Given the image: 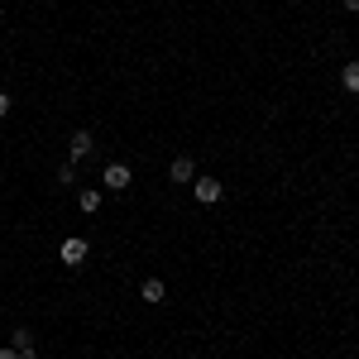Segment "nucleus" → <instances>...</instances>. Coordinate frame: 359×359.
Returning <instances> with one entry per match:
<instances>
[{
    "instance_id": "obj_10",
    "label": "nucleus",
    "mask_w": 359,
    "mask_h": 359,
    "mask_svg": "<svg viewBox=\"0 0 359 359\" xmlns=\"http://www.w3.org/2000/svg\"><path fill=\"white\" fill-rule=\"evenodd\" d=\"M0 359H25V355H20L15 345H0Z\"/></svg>"
},
{
    "instance_id": "obj_1",
    "label": "nucleus",
    "mask_w": 359,
    "mask_h": 359,
    "mask_svg": "<svg viewBox=\"0 0 359 359\" xmlns=\"http://www.w3.org/2000/svg\"><path fill=\"white\" fill-rule=\"evenodd\" d=\"M130 182H135L130 163H106L101 168V187H106V192H130Z\"/></svg>"
},
{
    "instance_id": "obj_5",
    "label": "nucleus",
    "mask_w": 359,
    "mask_h": 359,
    "mask_svg": "<svg viewBox=\"0 0 359 359\" xmlns=\"http://www.w3.org/2000/svg\"><path fill=\"white\" fill-rule=\"evenodd\" d=\"M139 297H144V302L149 306H158L168 297V287H163V278H144V283H139Z\"/></svg>"
},
{
    "instance_id": "obj_6",
    "label": "nucleus",
    "mask_w": 359,
    "mask_h": 359,
    "mask_svg": "<svg viewBox=\"0 0 359 359\" xmlns=\"http://www.w3.org/2000/svg\"><path fill=\"white\" fill-rule=\"evenodd\" d=\"M168 177H172V182H182V187H192V182H196V168H192V158H172Z\"/></svg>"
},
{
    "instance_id": "obj_12",
    "label": "nucleus",
    "mask_w": 359,
    "mask_h": 359,
    "mask_svg": "<svg viewBox=\"0 0 359 359\" xmlns=\"http://www.w3.org/2000/svg\"><path fill=\"white\" fill-rule=\"evenodd\" d=\"M345 10H350V15H355V10H359V0H345Z\"/></svg>"
},
{
    "instance_id": "obj_2",
    "label": "nucleus",
    "mask_w": 359,
    "mask_h": 359,
    "mask_svg": "<svg viewBox=\"0 0 359 359\" xmlns=\"http://www.w3.org/2000/svg\"><path fill=\"white\" fill-rule=\"evenodd\" d=\"M86 254H91V245H86L82 235H72V240H62V249H57V259L67 264V269H82Z\"/></svg>"
},
{
    "instance_id": "obj_4",
    "label": "nucleus",
    "mask_w": 359,
    "mask_h": 359,
    "mask_svg": "<svg viewBox=\"0 0 359 359\" xmlns=\"http://www.w3.org/2000/svg\"><path fill=\"white\" fill-rule=\"evenodd\" d=\"M91 149H96L91 130H77V135H72V149H67V154H72V163H82V158H91Z\"/></svg>"
},
{
    "instance_id": "obj_11",
    "label": "nucleus",
    "mask_w": 359,
    "mask_h": 359,
    "mask_svg": "<svg viewBox=\"0 0 359 359\" xmlns=\"http://www.w3.org/2000/svg\"><path fill=\"white\" fill-rule=\"evenodd\" d=\"M5 115H10V96L0 91V120H5Z\"/></svg>"
},
{
    "instance_id": "obj_7",
    "label": "nucleus",
    "mask_w": 359,
    "mask_h": 359,
    "mask_svg": "<svg viewBox=\"0 0 359 359\" xmlns=\"http://www.w3.org/2000/svg\"><path fill=\"white\" fill-rule=\"evenodd\" d=\"M340 86H345L350 96H359V62H345V72H340Z\"/></svg>"
},
{
    "instance_id": "obj_9",
    "label": "nucleus",
    "mask_w": 359,
    "mask_h": 359,
    "mask_svg": "<svg viewBox=\"0 0 359 359\" xmlns=\"http://www.w3.org/2000/svg\"><path fill=\"white\" fill-rule=\"evenodd\" d=\"M53 182H57V187H77V163H62L53 172Z\"/></svg>"
},
{
    "instance_id": "obj_8",
    "label": "nucleus",
    "mask_w": 359,
    "mask_h": 359,
    "mask_svg": "<svg viewBox=\"0 0 359 359\" xmlns=\"http://www.w3.org/2000/svg\"><path fill=\"white\" fill-rule=\"evenodd\" d=\"M77 206H82L86 216H91V211L101 206V192H96V187H82V192H77Z\"/></svg>"
},
{
    "instance_id": "obj_3",
    "label": "nucleus",
    "mask_w": 359,
    "mask_h": 359,
    "mask_svg": "<svg viewBox=\"0 0 359 359\" xmlns=\"http://www.w3.org/2000/svg\"><path fill=\"white\" fill-rule=\"evenodd\" d=\"M192 196L201 201V206H216V201L225 196V187L216 182V177H196V182H192Z\"/></svg>"
}]
</instances>
